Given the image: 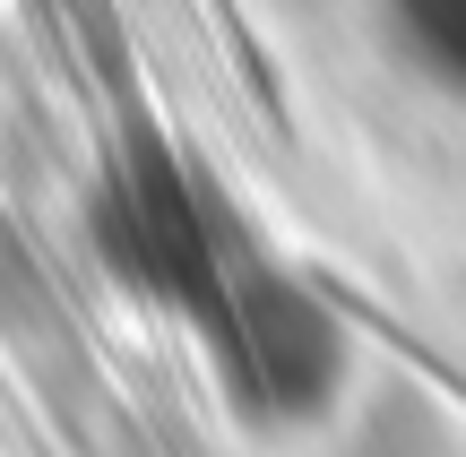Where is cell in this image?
Listing matches in <instances>:
<instances>
[{
	"label": "cell",
	"mask_w": 466,
	"mask_h": 457,
	"mask_svg": "<svg viewBox=\"0 0 466 457\" xmlns=\"http://www.w3.org/2000/svg\"><path fill=\"white\" fill-rule=\"evenodd\" d=\"M398 17H406V44L423 52V69L466 95V0H398Z\"/></svg>",
	"instance_id": "obj_1"
}]
</instances>
